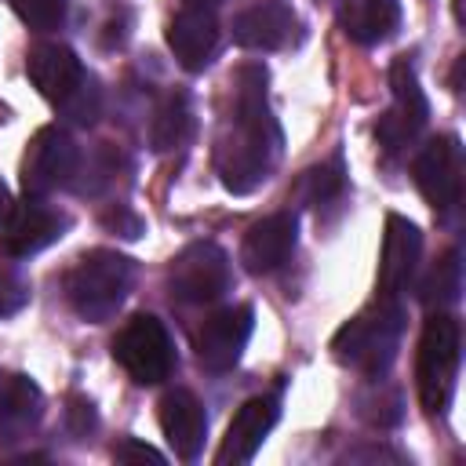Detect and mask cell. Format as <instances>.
<instances>
[{
  "label": "cell",
  "instance_id": "11",
  "mask_svg": "<svg viewBox=\"0 0 466 466\" xmlns=\"http://www.w3.org/2000/svg\"><path fill=\"white\" fill-rule=\"evenodd\" d=\"M69 218L47 204H40V197H25L22 204H11L4 215V229H0V251L7 258H29L44 248H51L62 233H66Z\"/></svg>",
  "mask_w": 466,
  "mask_h": 466
},
{
  "label": "cell",
  "instance_id": "10",
  "mask_svg": "<svg viewBox=\"0 0 466 466\" xmlns=\"http://www.w3.org/2000/svg\"><path fill=\"white\" fill-rule=\"evenodd\" d=\"M411 178L433 211H451L462 200V146H459V138L455 135L430 138L411 160Z\"/></svg>",
  "mask_w": 466,
  "mask_h": 466
},
{
  "label": "cell",
  "instance_id": "17",
  "mask_svg": "<svg viewBox=\"0 0 466 466\" xmlns=\"http://www.w3.org/2000/svg\"><path fill=\"white\" fill-rule=\"evenodd\" d=\"M167 47L186 73H200L218 47V18L208 7H182L167 22Z\"/></svg>",
  "mask_w": 466,
  "mask_h": 466
},
{
  "label": "cell",
  "instance_id": "13",
  "mask_svg": "<svg viewBox=\"0 0 466 466\" xmlns=\"http://www.w3.org/2000/svg\"><path fill=\"white\" fill-rule=\"evenodd\" d=\"M295 240H299V222L291 211H277V215H266L258 218L244 240H240V262L248 273L262 277V273H273L288 262V255L295 251Z\"/></svg>",
  "mask_w": 466,
  "mask_h": 466
},
{
  "label": "cell",
  "instance_id": "31",
  "mask_svg": "<svg viewBox=\"0 0 466 466\" xmlns=\"http://www.w3.org/2000/svg\"><path fill=\"white\" fill-rule=\"evenodd\" d=\"M7 208H11V197H7V186H4V178H0V222H4Z\"/></svg>",
  "mask_w": 466,
  "mask_h": 466
},
{
  "label": "cell",
  "instance_id": "27",
  "mask_svg": "<svg viewBox=\"0 0 466 466\" xmlns=\"http://www.w3.org/2000/svg\"><path fill=\"white\" fill-rule=\"evenodd\" d=\"M98 222H102L109 233H120V237H127V240L142 237V218H138L127 204H113V208H106V211L98 215Z\"/></svg>",
  "mask_w": 466,
  "mask_h": 466
},
{
  "label": "cell",
  "instance_id": "23",
  "mask_svg": "<svg viewBox=\"0 0 466 466\" xmlns=\"http://www.w3.org/2000/svg\"><path fill=\"white\" fill-rule=\"evenodd\" d=\"M295 193H299L302 204H328L331 197H339V193H342V164H339V157L328 160V164L306 167V171L299 175Z\"/></svg>",
  "mask_w": 466,
  "mask_h": 466
},
{
  "label": "cell",
  "instance_id": "6",
  "mask_svg": "<svg viewBox=\"0 0 466 466\" xmlns=\"http://www.w3.org/2000/svg\"><path fill=\"white\" fill-rule=\"evenodd\" d=\"M233 284V273H229V255L211 244V240H197V244H186L171 266H167V288H171V299L182 302V306H208V302H218Z\"/></svg>",
  "mask_w": 466,
  "mask_h": 466
},
{
  "label": "cell",
  "instance_id": "24",
  "mask_svg": "<svg viewBox=\"0 0 466 466\" xmlns=\"http://www.w3.org/2000/svg\"><path fill=\"white\" fill-rule=\"evenodd\" d=\"M58 109H62L73 124H95L98 113H102V91H98V80L84 73V80L58 102Z\"/></svg>",
  "mask_w": 466,
  "mask_h": 466
},
{
  "label": "cell",
  "instance_id": "14",
  "mask_svg": "<svg viewBox=\"0 0 466 466\" xmlns=\"http://www.w3.org/2000/svg\"><path fill=\"white\" fill-rule=\"evenodd\" d=\"M157 419H160V430H164V437H167V444L175 448L178 459L193 462L204 451V441H208V411L197 400V393H189V390H167L160 397V404H157Z\"/></svg>",
  "mask_w": 466,
  "mask_h": 466
},
{
  "label": "cell",
  "instance_id": "32",
  "mask_svg": "<svg viewBox=\"0 0 466 466\" xmlns=\"http://www.w3.org/2000/svg\"><path fill=\"white\" fill-rule=\"evenodd\" d=\"M186 7H211V4H218V0H182Z\"/></svg>",
  "mask_w": 466,
  "mask_h": 466
},
{
  "label": "cell",
  "instance_id": "7",
  "mask_svg": "<svg viewBox=\"0 0 466 466\" xmlns=\"http://www.w3.org/2000/svg\"><path fill=\"white\" fill-rule=\"evenodd\" d=\"M76 164H80V153H76L73 135L58 124L40 127L29 138L25 153H22V189H25V197H47L62 186H73Z\"/></svg>",
  "mask_w": 466,
  "mask_h": 466
},
{
  "label": "cell",
  "instance_id": "25",
  "mask_svg": "<svg viewBox=\"0 0 466 466\" xmlns=\"http://www.w3.org/2000/svg\"><path fill=\"white\" fill-rule=\"evenodd\" d=\"M15 15L36 29V33H47V29H58L66 22V11H69V0H11Z\"/></svg>",
  "mask_w": 466,
  "mask_h": 466
},
{
  "label": "cell",
  "instance_id": "22",
  "mask_svg": "<svg viewBox=\"0 0 466 466\" xmlns=\"http://www.w3.org/2000/svg\"><path fill=\"white\" fill-rule=\"evenodd\" d=\"M459 291H462V262H459V251L451 248V251H444L437 262H433V269L426 273V280L419 284V299H422V306H437V309H444V306H451L455 299H459Z\"/></svg>",
  "mask_w": 466,
  "mask_h": 466
},
{
  "label": "cell",
  "instance_id": "30",
  "mask_svg": "<svg viewBox=\"0 0 466 466\" xmlns=\"http://www.w3.org/2000/svg\"><path fill=\"white\" fill-rule=\"evenodd\" d=\"M368 404H371V408H379V411H371V415H368L375 426H393V422H400V397H397V393H390V400L379 393V397H371Z\"/></svg>",
  "mask_w": 466,
  "mask_h": 466
},
{
  "label": "cell",
  "instance_id": "1",
  "mask_svg": "<svg viewBox=\"0 0 466 466\" xmlns=\"http://www.w3.org/2000/svg\"><path fill=\"white\" fill-rule=\"evenodd\" d=\"M266 69L248 62L233 73V120L215 142V171L222 186L237 197L258 189L277 157H280V127L266 102Z\"/></svg>",
  "mask_w": 466,
  "mask_h": 466
},
{
  "label": "cell",
  "instance_id": "8",
  "mask_svg": "<svg viewBox=\"0 0 466 466\" xmlns=\"http://www.w3.org/2000/svg\"><path fill=\"white\" fill-rule=\"evenodd\" d=\"M390 91H393V106L379 116L375 138L382 142V149L400 153L404 146H411L422 135V127L430 120V102H426L419 76H415L408 58H397L390 66Z\"/></svg>",
  "mask_w": 466,
  "mask_h": 466
},
{
  "label": "cell",
  "instance_id": "3",
  "mask_svg": "<svg viewBox=\"0 0 466 466\" xmlns=\"http://www.w3.org/2000/svg\"><path fill=\"white\" fill-rule=\"evenodd\" d=\"M131 277H135L131 258L109 248H95V251H84L66 273V299L76 317L98 324L120 309V302L131 291Z\"/></svg>",
  "mask_w": 466,
  "mask_h": 466
},
{
  "label": "cell",
  "instance_id": "26",
  "mask_svg": "<svg viewBox=\"0 0 466 466\" xmlns=\"http://www.w3.org/2000/svg\"><path fill=\"white\" fill-rule=\"evenodd\" d=\"M25 302H29V284H25V277H22L15 266L0 262V317L18 313Z\"/></svg>",
  "mask_w": 466,
  "mask_h": 466
},
{
  "label": "cell",
  "instance_id": "12",
  "mask_svg": "<svg viewBox=\"0 0 466 466\" xmlns=\"http://www.w3.org/2000/svg\"><path fill=\"white\" fill-rule=\"evenodd\" d=\"M280 419V404L277 397H251L237 408V415L229 419L226 426V437H222V448L215 455L218 466H244L255 459V451L262 448V441L269 437V430L277 426Z\"/></svg>",
  "mask_w": 466,
  "mask_h": 466
},
{
  "label": "cell",
  "instance_id": "19",
  "mask_svg": "<svg viewBox=\"0 0 466 466\" xmlns=\"http://www.w3.org/2000/svg\"><path fill=\"white\" fill-rule=\"evenodd\" d=\"M44 415V393L25 375L0 379V448L22 441Z\"/></svg>",
  "mask_w": 466,
  "mask_h": 466
},
{
  "label": "cell",
  "instance_id": "4",
  "mask_svg": "<svg viewBox=\"0 0 466 466\" xmlns=\"http://www.w3.org/2000/svg\"><path fill=\"white\" fill-rule=\"evenodd\" d=\"M459 357H462L459 320L448 309H437L422 324L419 350H415V390H419V404L430 415H441L451 404L455 375H459Z\"/></svg>",
  "mask_w": 466,
  "mask_h": 466
},
{
  "label": "cell",
  "instance_id": "20",
  "mask_svg": "<svg viewBox=\"0 0 466 466\" xmlns=\"http://www.w3.org/2000/svg\"><path fill=\"white\" fill-rule=\"evenodd\" d=\"M342 33L357 44H382L400 25V0H346L339 11Z\"/></svg>",
  "mask_w": 466,
  "mask_h": 466
},
{
  "label": "cell",
  "instance_id": "2",
  "mask_svg": "<svg viewBox=\"0 0 466 466\" xmlns=\"http://www.w3.org/2000/svg\"><path fill=\"white\" fill-rule=\"evenodd\" d=\"M400 335H404V309H400L397 295H379L368 309H360L353 320H346L335 331L331 353L339 364H346L368 379H379L397 360Z\"/></svg>",
  "mask_w": 466,
  "mask_h": 466
},
{
  "label": "cell",
  "instance_id": "21",
  "mask_svg": "<svg viewBox=\"0 0 466 466\" xmlns=\"http://www.w3.org/2000/svg\"><path fill=\"white\" fill-rule=\"evenodd\" d=\"M193 135V106L186 91H167L149 120V149L153 153H171L178 146H186Z\"/></svg>",
  "mask_w": 466,
  "mask_h": 466
},
{
  "label": "cell",
  "instance_id": "5",
  "mask_svg": "<svg viewBox=\"0 0 466 466\" xmlns=\"http://www.w3.org/2000/svg\"><path fill=\"white\" fill-rule=\"evenodd\" d=\"M113 357L138 386H157L175 368L171 335L164 320H157L153 313H135L131 320H124V328L113 339Z\"/></svg>",
  "mask_w": 466,
  "mask_h": 466
},
{
  "label": "cell",
  "instance_id": "29",
  "mask_svg": "<svg viewBox=\"0 0 466 466\" xmlns=\"http://www.w3.org/2000/svg\"><path fill=\"white\" fill-rule=\"evenodd\" d=\"M66 419H69V430H73L76 437H87V433L95 430V404L84 400V397H69Z\"/></svg>",
  "mask_w": 466,
  "mask_h": 466
},
{
  "label": "cell",
  "instance_id": "15",
  "mask_svg": "<svg viewBox=\"0 0 466 466\" xmlns=\"http://www.w3.org/2000/svg\"><path fill=\"white\" fill-rule=\"evenodd\" d=\"M422 255V233L404 215H386L382 255H379V295H400L415 277Z\"/></svg>",
  "mask_w": 466,
  "mask_h": 466
},
{
  "label": "cell",
  "instance_id": "28",
  "mask_svg": "<svg viewBox=\"0 0 466 466\" xmlns=\"http://www.w3.org/2000/svg\"><path fill=\"white\" fill-rule=\"evenodd\" d=\"M113 459H116V462H153V466H164V455H160L153 444L138 441V437L116 441V444H113Z\"/></svg>",
  "mask_w": 466,
  "mask_h": 466
},
{
  "label": "cell",
  "instance_id": "16",
  "mask_svg": "<svg viewBox=\"0 0 466 466\" xmlns=\"http://www.w3.org/2000/svg\"><path fill=\"white\" fill-rule=\"evenodd\" d=\"M295 7L288 0H258L233 18V40L248 51H280L295 36Z\"/></svg>",
  "mask_w": 466,
  "mask_h": 466
},
{
  "label": "cell",
  "instance_id": "9",
  "mask_svg": "<svg viewBox=\"0 0 466 466\" xmlns=\"http://www.w3.org/2000/svg\"><path fill=\"white\" fill-rule=\"evenodd\" d=\"M251 328H255V309L248 302L222 306V309L208 313L204 324L193 335V350H197L200 368L211 371V375L229 371L240 360V353L251 339Z\"/></svg>",
  "mask_w": 466,
  "mask_h": 466
},
{
  "label": "cell",
  "instance_id": "18",
  "mask_svg": "<svg viewBox=\"0 0 466 466\" xmlns=\"http://www.w3.org/2000/svg\"><path fill=\"white\" fill-rule=\"evenodd\" d=\"M25 73L33 80V87L55 106L84 80V66L66 44H36V47H29Z\"/></svg>",
  "mask_w": 466,
  "mask_h": 466
}]
</instances>
